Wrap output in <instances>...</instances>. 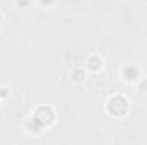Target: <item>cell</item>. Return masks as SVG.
Returning a JSON list of instances; mask_svg holds the SVG:
<instances>
[{
	"label": "cell",
	"mask_w": 147,
	"mask_h": 145,
	"mask_svg": "<svg viewBox=\"0 0 147 145\" xmlns=\"http://www.w3.org/2000/svg\"><path fill=\"white\" fill-rule=\"evenodd\" d=\"M87 67H89V68H92V70H99V68L103 67V62H101L98 56H91V60H89Z\"/></svg>",
	"instance_id": "cell-2"
},
{
	"label": "cell",
	"mask_w": 147,
	"mask_h": 145,
	"mask_svg": "<svg viewBox=\"0 0 147 145\" xmlns=\"http://www.w3.org/2000/svg\"><path fill=\"white\" fill-rule=\"evenodd\" d=\"M108 109H110L111 114H115V116H123L128 111V103H127L125 97L115 96V97H111L110 103H108Z\"/></svg>",
	"instance_id": "cell-1"
}]
</instances>
